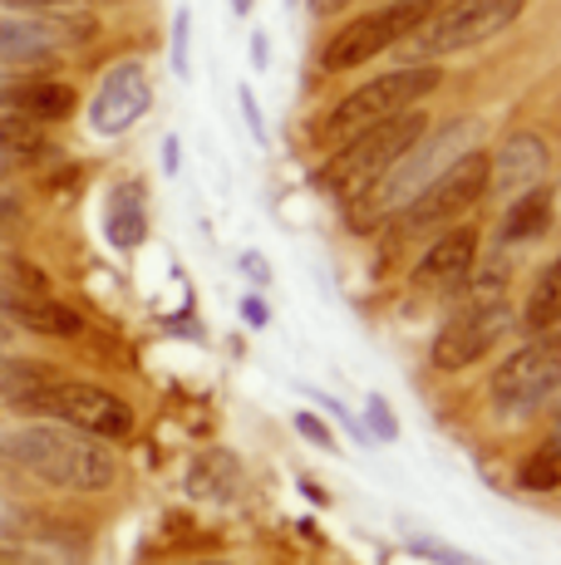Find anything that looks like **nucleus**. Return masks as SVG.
Masks as SVG:
<instances>
[{"label": "nucleus", "instance_id": "nucleus-21", "mask_svg": "<svg viewBox=\"0 0 561 565\" xmlns=\"http://www.w3.org/2000/svg\"><path fill=\"white\" fill-rule=\"evenodd\" d=\"M20 10H50V15H64V10H89V6H104V0H10Z\"/></svg>", "mask_w": 561, "mask_h": 565}, {"label": "nucleus", "instance_id": "nucleus-23", "mask_svg": "<svg viewBox=\"0 0 561 565\" xmlns=\"http://www.w3.org/2000/svg\"><path fill=\"white\" fill-rule=\"evenodd\" d=\"M15 216H20V202L0 192V226H6V222H15Z\"/></svg>", "mask_w": 561, "mask_h": 565}, {"label": "nucleus", "instance_id": "nucleus-14", "mask_svg": "<svg viewBox=\"0 0 561 565\" xmlns=\"http://www.w3.org/2000/svg\"><path fill=\"white\" fill-rule=\"evenodd\" d=\"M74 89L60 79H30V84H15V89H6V108L20 118H30V124H60V118L74 114Z\"/></svg>", "mask_w": 561, "mask_h": 565}, {"label": "nucleus", "instance_id": "nucleus-11", "mask_svg": "<svg viewBox=\"0 0 561 565\" xmlns=\"http://www.w3.org/2000/svg\"><path fill=\"white\" fill-rule=\"evenodd\" d=\"M473 266H478V226L453 222L438 232V242L419 256L414 286L419 290H453L473 276Z\"/></svg>", "mask_w": 561, "mask_h": 565}, {"label": "nucleus", "instance_id": "nucleus-20", "mask_svg": "<svg viewBox=\"0 0 561 565\" xmlns=\"http://www.w3.org/2000/svg\"><path fill=\"white\" fill-rule=\"evenodd\" d=\"M0 148H15V153H35L40 148V128L20 114H0Z\"/></svg>", "mask_w": 561, "mask_h": 565}, {"label": "nucleus", "instance_id": "nucleus-8", "mask_svg": "<svg viewBox=\"0 0 561 565\" xmlns=\"http://www.w3.org/2000/svg\"><path fill=\"white\" fill-rule=\"evenodd\" d=\"M561 388V340L557 334H542V340L522 344L498 364L493 374V404L507 413H527L542 398H552Z\"/></svg>", "mask_w": 561, "mask_h": 565}, {"label": "nucleus", "instance_id": "nucleus-16", "mask_svg": "<svg viewBox=\"0 0 561 565\" xmlns=\"http://www.w3.org/2000/svg\"><path fill=\"white\" fill-rule=\"evenodd\" d=\"M522 320H527V330H537V334H547V330H557L561 324V256L542 270V280L532 286Z\"/></svg>", "mask_w": 561, "mask_h": 565}, {"label": "nucleus", "instance_id": "nucleus-13", "mask_svg": "<svg viewBox=\"0 0 561 565\" xmlns=\"http://www.w3.org/2000/svg\"><path fill=\"white\" fill-rule=\"evenodd\" d=\"M0 310L20 324V330H35V334H55V340H70V334L84 330V320L74 315L64 300L45 296V290H6L0 296Z\"/></svg>", "mask_w": 561, "mask_h": 565}, {"label": "nucleus", "instance_id": "nucleus-28", "mask_svg": "<svg viewBox=\"0 0 561 565\" xmlns=\"http://www.w3.org/2000/svg\"><path fill=\"white\" fill-rule=\"evenodd\" d=\"M198 565H222V561H198Z\"/></svg>", "mask_w": 561, "mask_h": 565}, {"label": "nucleus", "instance_id": "nucleus-19", "mask_svg": "<svg viewBox=\"0 0 561 565\" xmlns=\"http://www.w3.org/2000/svg\"><path fill=\"white\" fill-rule=\"evenodd\" d=\"M522 487H532V492H552V487H561V448H542L537 458H527Z\"/></svg>", "mask_w": 561, "mask_h": 565}, {"label": "nucleus", "instance_id": "nucleus-2", "mask_svg": "<svg viewBox=\"0 0 561 565\" xmlns=\"http://www.w3.org/2000/svg\"><path fill=\"white\" fill-rule=\"evenodd\" d=\"M424 134H428L424 108H404V114H394V118H384V124L364 128V134L345 138L336 153H330L320 182H326V192H336V198H360V192H370L374 182L390 178L399 162L419 148Z\"/></svg>", "mask_w": 561, "mask_h": 565}, {"label": "nucleus", "instance_id": "nucleus-22", "mask_svg": "<svg viewBox=\"0 0 561 565\" xmlns=\"http://www.w3.org/2000/svg\"><path fill=\"white\" fill-rule=\"evenodd\" d=\"M178 74H188V15H178Z\"/></svg>", "mask_w": 561, "mask_h": 565}, {"label": "nucleus", "instance_id": "nucleus-7", "mask_svg": "<svg viewBox=\"0 0 561 565\" xmlns=\"http://www.w3.org/2000/svg\"><path fill=\"white\" fill-rule=\"evenodd\" d=\"M488 178H493V158L488 153H463L453 158L444 172H438L434 182H428L424 192H419L414 202H409L404 222L414 226V232H424V226H453L468 206L483 202V192H488Z\"/></svg>", "mask_w": 561, "mask_h": 565}, {"label": "nucleus", "instance_id": "nucleus-24", "mask_svg": "<svg viewBox=\"0 0 561 565\" xmlns=\"http://www.w3.org/2000/svg\"><path fill=\"white\" fill-rule=\"evenodd\" d=\"M0 565H30V561L20 556V551H6V546H0Z\"/></svg>", "mask_w": 561, "mask_h": 565}, {"label": "nucleus", "instance_id": "nucleus-3", "mask_svg": "<svg viewBox=\"0 0 561 565\" xmlns=\"http://www.w3.org/2000/svg\"><path fill=\"white\" fill-rule=\"evenodd\" d=\"M15 408L40 423H64V428H80L104 443H124L128 433H134V408L118 394H109V388L84 384V379L50 374V379H40L35 388H25V394L15 398Z\"/></svg>", "mask_w": 561, "mask_h": 565}, {"label": "nucleus", "instance_id": "nucleus-5", "mask_svg": "<svg viewBox=\"0 0 561 565\" xmlns=\"http://www.w3.org/2000/svg\"><path fill=\"white\" fill-rule=\"evenodd\" d=\"M444 6V0H390V6L370 10V15H354L350 25H340L336 35H330L326 54H320V64L326 70H360V64H370L374 54L394 50L399 40H409L419 25H424L434 10Z\"/></svg>", "mask_w": 561, "mask_h": 565}, {"label": "nucleus", "instance_id": "nucleus-26", "mask_svg": "<svg viewBox=\"0 0 561 565\" xmlns=\"http://www.w3.org/2000/svg\"><path fill=\"white\" fill-rule=\"evenodd\" d=\"M6 344H10V324L0 320V350H6Z\"/></svg>", "mask_w": 561, "mask_h": 565}, {"label": "nucleus", "instance_id": "nucleus-1", "mask_svg": "<svg viewBox=\"0 0 561 565\" xmlns=\"http://www.w3.org/2000/svg\"><path fill=\"white\" fill-rule=\"evenodd\" d=\"M0 458L40 477L45 487L80 497L109 492L118 482V458L109 452V443L89 438L80 428H64V423H25V428L0 433Z\"/></svg>", "mask_w": 561, "mask_h": 565}, {"label": "nucleus", "instance_id": "nucleus-10", "mask_svg": "<svg viewBox=\"0 0 561 565\" xmlns=\"http://www.w3.org/2000/svg\"><path fill=\"white\" fill-rule=\"evenodd\" d=\"M148 104H154V89H148L144 64H118V70L104 74L99 94H94L89 128L104 134V138H118L148 114Z\"/></svg>", "mask_w": 561, "mask_h": 565}, {"label": "nucleus", "instance_id": "nucleus-17", "mask_svg": "<svg viewBox=\"0 0 561 565\" xmlns=\"http://www.w3.org/2000/svg\"><path fill=\"white\" fill-rule=\"evenodd\" d=\"M109 242L114 246H138L144 242V202L134 188H118L109 202Z\"/></svg>", "mask_w": 561, "mask_h": 565}, {"label": "nucleus", "instance_id": "nucleus-12", "mask_svg": "<svg viewBox=\"0 0 561 565\" xmlns=\"http://www.w3.org/2000/svg\"><path fill=\"white\" fill-rule=\"evenodd\" d=\"M547 178V143L537 134H512L493 158V192H507V198H522V192L542 188Z\"/></svg>", "mask_w": 561, "mask_h": 565}, {"label": "nucleus", "instance_id": "nucleus-25", "mask_svg": "<svg viewBox=\"0 0 561 565\" xmlns=\"http://www.w3.org/2000/svg\"><path fill=\"white\" fill-rule=\"evenodd\" d=\"M310 6H316V10H320V15H330V10H340V6H345V0H310Z\"/></svg>", "mask_w": 561, "mask_h": 565}, {"label": "nucleus", "instance_id": "nucleus-18", "mask_svg": "<svg viewBox=\"0 0 561 565\" xmlns=\"http://www.w3.org/2000/svg\"><path fill=\"white\" fill-rule=\"evenodd\" d=\"M55 369L50 364H35V360H6L0 354V404H15L25 388H35L40 379H50Z\"/></svg>", "mask_w": 561, "mask_h": 565}, {"label": "nucleus", "instance_id": "nucleus-4", "mask_svg": "<svg viewBox=\"0 0 561 565\" xmlns=\"http://www.w3.org/2000/svg\"><path fill=\"white\" fill-rule=\"evenodd\" d=\"M438 79L444 74L434 70V64H409V70H394V74H380V79L360 84V89H350L345 99L326 114V124H320V138H326L330 148H340L345 138L364 134V128L384 124V118L404 114V108H419L424 94L438 89Z\"/></svg>", "mask_w": 561, "mask_h": 565}, {"label": "nucleus", "instance_id": "nucleus-27", "mask_svg": "<svg viewBox=\"0 0 561 565\" xmlns=\"http://www.w3.org/2000/svg\"><path fill=\"white\" fill-rule=\"evenodd\" d=\"M246 6H252V0H236V10H246Z\"/></svg>", "mask_w": 561, "mask_h": 565}, {"label": "nucleus", "instance_id": "nucleus-15", "mask_svg": "<svg viewBox=\"0 0 561 565\" xmlns=\"http://www.w3.org/2000/svg\"><path fill=\"white\" fill-rule=\"evenodd\" d=\"M547 226H552V192L547 188H532V192H522V198H512V206H507V216H502L507 242H532Z\"/></svg>", "mask_w": 561, "mask_h": 565}, {"label": "nucleus", "instance_id": "nucleus-9", "mask_svg": "<svg viewBox=\"0 0 561 565\" xmlns=\"http://www.w3.org/2000/svg\"><path fill=\"white\" fill-rule=\"evenodd\" d=\"M502 330H507V306L498 296H478V300H468L453 320L438 330V340H434V364L444 369V374H458V369H468V364H478L483 354L493 350V344L502 340Z\"/></svg>", "mask_w": 561, "mask_h": 565}, {"label": "nucleus", "instance_id": "nucleus-6", "mask_svg": "<svg viewBox=\"0 0 561 565\" xmlns=\"http://www.w3.org/2000/svg\"><path fill=\"white\" fill-rule=\"evenodd\" d=\"M522 10H527V0H448L409 40H414L419 54H458V50H473L483 40L502 35Z\"/></svg>", "mask_w": 561, "mask_h": 565}]
</instances>
